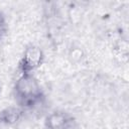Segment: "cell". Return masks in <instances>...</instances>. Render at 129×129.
<instances>
[{
  "label": "cell",
  "mask_w": 129,
  "mask_h": 129,
  "mask_svg": "<svg viewBox=\"0 0 129 129\" xmlns=\"http://www.w3.org/2000/svg\"><path fill=\"white\" fill-rule=\"evenodd\" d=\"M7 31H8V24H7L6 17L4 13L0 10V41L5 37Z\"/></svg>",
  "instance_id": "cell-5"
},
{
  "label": "cell",
  "mask_w": 129,
  "mask_h": 129,
  "mask_svg": "<svg viewBox=\"0 0 129 129\" xmlns=\"http://www.w3.org/2000/svg\"><path fill=\"white\" fill-rule=\"evenodd\" d=\"M12 92L16 105L25 112L38 108L45 101L44 91L33 74L19 75Z\"/></svg>",
  "instance_id": "cell-1"
},
{
  "label": "cell",
  "mask_w": 129,
  "mask_h": 129,
  "mask_svg": "<svg viewBox=\"0 0 129 129\" xmlns=\"http://www.w3.org/2000/svg\"><path fill=\"white\" fill-rule=\"evenodd\" d=\"M0 94H1V84H0Z\"/></svg>",
  "instance_id": "cell-6"
},
{
  "label": "cell",
  "mask_w": 129,
  "mask_h": 129,
  "mask_svg": "<svg viewBox=\"0 0 129 129\" xmlns=\"http://www.w3.org/2000/svg\"><path fill=\"white\" fill-rule=\"evenodd\" d=\"M25 111L15 106H8L0 111V125H15L24 117Z\"/></svg>",
  "instance_id": "cell-4"
},
{
  "label": "cell",
  "mask_w": 129,
  "mask_h": 129,
  "mask_svg": "<svg viewBox=\"0 0 129 129\" xmlns=\"http://www.w3.org/2000/svg\"><path fill=\"white\" fill-rule=\"evenodd\" d=\"M45 129H76V118L64 110H54L46 115L44 119Z\"/></svg>",
  "instance_id": "cell-3"
},
{
  "label": "cell",
  "mask_w": 129,
  "mask_h": 129,
  "mask_svg": "<svg viewBox=\"0 0 129 129\" xmlns=\"http://www.w3.org/2000/svg\"><path fill=\"white\" fill-rule=\"evenodd\" d=\"M44 61V52L42 48L34 43L28 44L18 61L17 71L19 75L25 74H33L36 70H38Z\"/></svg>",
  "instance_id": "cell-2"
}]
</instances>
